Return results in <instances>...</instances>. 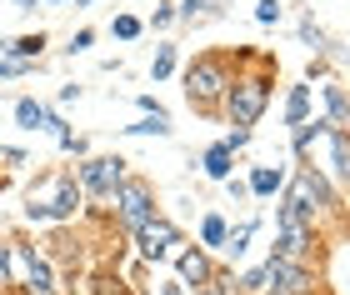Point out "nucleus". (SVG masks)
<instances>
[{
    "instance_id": "obj_40",
    "label": "nucleus",
    "mask_w": 350,
    "mask_h": 295,
    "mask_svg": "<svg viewBox=\"0 0 350 295\" xmlns=\"http://www.w3.org/2000/svg\"><path fill=\"white\" fill-rule=\"evenodd\" d=\"M10 5H15V10H25V15H30V10H40V0H10Z\"/></svg>"
},
{
    "instance_id": "obj_30",
    "label": "nucleus",
    "mask_w": 350,
    "mask_h": 295,
    "mask_svg": "<svg viewBox=\"0 0 350 295\" xmlns=\"http://www.w3.org/2000/svg\"><path fill=\"white\" fill-rule=\"evenodd\" d=\"M21 165H30V155L21 145H0V175H10V170H21Z\"/></svg>"
},
{
    "instance_id": "obj_11",
    "label": "nucleus",
    "mask_w": 350,
    "mask_h": 295,
    "mask_svg": "<svg viewBox=\"0 0 350 295\" xmlns=\"http://www.w3.org/2000/svg\"><path fill=\"white\" fill-rule=\"evenodd\" d=\"M170 260H175V281H180L190 295L205 290V285L215 281V270H220V266H215V255H211V251H200V245H180V251H175Z\"/></svg>"
},
{
    "instance_id": "obj_2",
    "label": "nucleus",
    "mask_w": 350,
    "mask_h": 295,
    "mask_svg": "<svg viewBox=\"0 0 350 295\" xmlns=\"http://www.w3.org/2000/svg\"><path fill=\"white\" fill-rule=\"evenodd\" d=\"M270 85H275L270 81V60L256 51H235V75H230L226 96H220V115L235 130H250L270 105Z\"/></svg>"
},
{
    "instance_id": "obj_32",
    "label": "nucleus",
    "mask_w": 350,
    "mask_h": 295,
    "mask_svg": "<svg viewBox=\"0 0 350 295\" xmlns=\"http://www.w3.org/2000/svg\"><path fill=\"white\" fill-rule=\"evenodd\" d=\"M0 295H15V275H10V240H0Z\"/></svg>"
},
{
    "instance_id": "obj_33",
    "label": "nucleus",
    "mask_w": 350,
    "mask_h": 295,
    "mask_svg": "<svg viewBox=\"0 0 350 295\" xmlns=\"http://www.w3.org/2000/svg\"><path fill=\"white\" fill-rule=\"evenodd\" d=\"M90 45H95V30H90V25H81V30H75V36L66 40V55H85Z\"/></svg>"
},
{
    "instance_id": "obj_17",
    "label": "nucleus",
    "mask_w": 350,
    "mask_h": 295,
    "mask_svg": "<svg viewBox=\"0 0 350 295\" xmlns=\"http://www.w3.org/2000/svg\"><path fill=\"white\" fill-rule=\"evenodd\" d=\"M45 30H30V36H5L0 40V55H10V60H36L40 66V55H45Z\"/></svg>"
},
{
    "instance_id": "obj_28",
    "label": "nucleus",
    "mask_w": 350,
    "mask_h": 295,
    "mask_svg": "<svg viewBox=\"0 0 350 295\" xmlns=\"http://www.w3.org/2000/svg\"><path fill=\"white\" fill-rule=\"evenodd\" d=\"M285 0H256V25H280Z\"/></svg>"
},
{
    "instance_id": "obj_21",
    "label": "nucleus",
    "mask_w": 350,
    "mask_h": 295,
    "mask_svg": "<svg viewBox=\"0 0 350 295\" xmlns=\"http://www.w3.org/2000/svg\"><path fill=\"white\" fill-rule=\"evenodd\" d=\"M220 15H226L220 0H180V5H175V20H185V25H211Z\"/></svg>"
},
{
    "instance_id": "obj_10",
    "label": "nucleus",
    "mask_w": 350,
    "mask_h": 295,
    "mask_svg": "<svg viewBox=\"0 0 350 295\" xmlns=\"http://www.w3.org/2000/svg\"><path fill=\"white\" fill-rule=\"evenodd\" d=\"M260 270H265V295H315V285H321V270L280 260V255H265Z\"/></svg>"
},
{
    "instance_id": "obj_38",
    "label": "nucleus",
    "mask_w": 350,
    "mask_h": 295,
    "mask_svg": "<svg viewBox=\"0 0 350 295\" xmlns=\"http://www.w3.org/2000/svg\"><path fill=\"white\" fill-rule=\"evenodd\" d=\"M60 105H70V100H81V85H60V96H55Z\"/></svg>"
},
{
    "instance_id": "obj_34",
    "label": "nucleus",
    "mask_w": 350,
    "mask_h": 295,
    "mask_svg": "<svg viewBox=\"0 0 350 295\" xmlns=\"http://www.w3.org/2000/svg\"><path fill=\"white\" fill-rule=\"evenodd\" d=\"M55 145H60V150H70V155H81V160H85V150H90V141H85V135H75V130H66Z\"/></svg>"
},
{
    "instance_id": "obj_27",
    "label": "nucleus",
    "mask_w": 350,
    "mask_h": 295,
    "mask_svg": "<svg viewBox=\"0 0 350 295\" xmlns=\"http://www.w3.org/2000/svg\"><path fill=\"white\" fill-rule=\"evenodd\" d=\"M21 75H36V60H10V55H0V81H21Z\"/></svg>"
},
{
    "instance_id": "obj_4",
    "label": "nucleus",
    "mask_w": 350,
    "mask_h": 295,
    "mask_svg": "<svg viewBox=\"0 0 350 295\" xmlns=\"http://www.w3.org/2000/svg\"><path fill=\"white\" fill-rule=\"evenodd\" d=\"M230 75H235V55L230 51H200L196 60L185 66V100L196 105L200 115H215L220 111V96H226V85H230Z\"/></svg>"
},
{
    "instance_id": "obj_31",
    "label": "nucleus",
    "mask_w": 350,
    "mask_h": 295,
    "mask_svg": "<svg viewBox=\"0 0 350 295\" xmlns=\"http://www.w3.org/2000/svg\"><path fill=\"white\" fill-rule=\"evenodd\" d=\"M196 295H241V290H235V275L230 270H215V281L205 290H196Z\"/></svg>"
},
{
    "instance_id": "obj_20",
    "label": "nucleus",
    "mask_w": 350,
    "mask_h": 295,
    "mask_svg": "<svg viewBox=\"0 0 350 295\" xmlns=\"http://www.w3.org/2000/svg\"><path fill=\"white\" fill-rule=\"evenodd\" d=\"M200 170H205L211 180H220V185H226V180L235 175V155L215 141V145H205V150H200Z\"/></svg>"
},
{
    "instance_id": "obj_22",
    "label": "nucleus",
    "mask_w": 350,
    "mask_h": 295,
    "mask_svg": "<svg viewBox=\"0 0 350 295\" xmlns=\"http://www.w3.org/2000/svg\"><path fill=\"white\" fill-rule=\"evenodd\" d=\"M175 70H180V45H175V40H161V45H155V55H150V81L161 85V81H170Z\"/></svg>"
},
{
    "instance_id": "obj_25",
    "label": "nucleus",
    "mask_w": 350,
    "mask_h": 295,
    "mask_svg": "<svg viewBox=\"0 0 350 295\" xmlns=\"http://www.w3.org/2000/svg\"><path fill=\"white\" fill-rule=\"evenodd\" d=\"M125 135H155V141H170L175 126H170V115H140L135 126H120Z\"/></svg>"
},
{
    "instance_id": "obj_7",
    "label": "nucleus",
    "mask_w": 350,
    "mask_h": 295,
    "mask_svg": "<svg viewBox=\"0 0 350 295\" xmlns=\"http://www.w3.org/2000/svg\"><path fill=\"white\" fill-rule=\"evenodd\" d=\"M10 275H15V295H60L55 260L36 251L30 240H10Z\"/></svg>"
},
{
    "instance_id": "obj_24",
    "label": "nucleus",
    "mask_w": 350,
    "mask_h": 295,
    "mask_svg": "<svg viewBox=\"0 0 350 295\" xmlns=\"http://www.w3.org/2000/svg\"><path fill=\"white\" fill-rule=\"evenodd\" d=\"M300 40H306V45H310L315 55H340V45L330 40V36H325L321 25H315V15H300Z\"/></svg>"
},
{
    "instance_id": "obj_35",
    "label": "nucleus",
    "mask_w": 350,
    "mask_h": 295,
    "mask_svg": "<svg viewBox=\"0 0 350 295\" xmlns=\"http://www.w3.org/2000/svg\"><path fill=\"white\" fill-rule=\"evenodd\" d=\"M226 195H230V206H250V191H245V180H241V175H230V180H226Z\"/></svg>"
},
{
    "instance_id": "obj_18",
    "label": "nucleus",
    "mask_w": 350,
    "mask_h": 295,
    "mask_svg": "<svg viewBox=\"0 0 350 295\" xmlns=\"http://www.w3.org/2000/svg\"><path fill=\"white\" fill-rule=\"evenodd\" d=\"M256 230H260V221H256V215H245L241 225H230V230H226V245H220V255H226L230 266H235V260H241V255L250 251V240H256Z\"/></svg>"
},
{
    "instance_id": "obj_23",
    "label": "nucleus",
    "mask_w": 350,
    "mask_h": 295,
    "mask_svg": "<svg viewBox=\"0 0 350 295\" xmlns=\"http://www.w3.org/2000/svg\"><path fill=\"white\" fill-rule=\"evenodd\" d=\"M226 230H230L226 215H220V210H205V215H200V251L220 255V245H226Z\"/></svg>"
},
{
    "instance_id": "obj_42",
    "label": "nucleus",
    "mask_w": 350,
    "mask_h": 295,
    "mask_svg": "<svg viewBox=\"0 0 350 295\" xmlns=\"http://www.w3.org/2000/svg\"><path fill=\"white\" fill-rule=\"evenodd\" d=\"M40 5H66V0H40Z\"/></svg>"
},
{
    "instance_id": "obj_14",
    "label": "nucleus",
    "mask_w": 350,
    "mask_h": 295,
    "mask_svg": "<svg viewBox=\"0 0 350 295\" xmlns=\"http://www.w3.org/2000/svg\"><path fill=\"white\" fill-rule=\"evenodd\" d=\"M315 115V85L310 81H295L291 90H285V126H300V120H310Z\"/></svg>"
},
{
    "instance_id": "obj_5",
    "label": "nucleus",
    "mask_w": 350,
    "mask_h": 295,
    "mask_svg": "<svg viewBox=\"0 0 350 295\" xmlns=\"http://www.w3.org/2000/svg\"><path fill=\"white\" fill-rule=\"evenodd\" d=\"M270 255H280V260H295V266L321 270L325 236L306 221V215H295L291 206H280V210H275V251H270Z\"/></svg>"
},
{
    "instance_id": "obj_1",
    "label": "nucleus",
    "mask_w": 350,
    "mask_h": 295,
    "mask_svg": "<svg viewBox=\"0 0 350 295\" xmlns=\"http://www.w3.org/2000/svg\"><path fill=\"white\" fill-rule=\"evenodd\" d=\"M280 206H291L295 215H306L321 236H325V221L336 225V230H340V221H345V195L321 175V165H315V160H300L295 170H285Z\"/></svg>"
},
{
    "instance_id": "obj_16",
    "label": "nucleus",
    "mask_w": 350,
    "mask_h": 295,
    "mask_svg": "<svg viewBox=\"0 0 350 295\" xmlns=\"http://www.w3.org/2000/svg\"><path fill=\"white\" fill-rule=\"evenodd\" d=\"M325 130H330V126H325V120H315V115H310V120H300V126L291 130V155H295V160H310L315 145L325 141Z\"/></svg>"
},
{
    "instance_id": "obj_6",
    "label": "nucleus",
    "mask_w": 350,
    "mask_h": 295,
    "mask_svg": "<svg viewBox=\"0 0 350 295\" xmlns=\"http://www.w3.org/2000/svg\"><path fill=\"white\" fill-rule=\"evenodd\" d=\"M70 175H75V185H81V195L95 200V210H110L116 191L125 185V175H131V160H125V155H85Z\"/></svg>"
},
{
    "instance_id": "obj_39",
    "label": "nucleus",
    "mask_w": 350,
    "mask_h": 295,
    "mask_svg": "<svg viewBox=\"0 0 350 295\" xmlns=\"http://www.w3.org/2000/svg\"><path fill=\"white\" fill-rule=\"evenodd\" d=\"M161 295H190V290H185L180 281H161Z\"/></svg>"
},
{
    "instance_id": "obj_29",
    "label": "nucleus",
    "mask_w": 350,
    "mask_h": 295,
    "mask_svg": "<svg viewBox=\"0 0 350 295\" xmlns=\"http://www.w3.org/2000/svg\"><path fill=\"white\" fill-rule=\"evenodd\" d=\"M150 30H170L175 25V0H155V10H150Z\"/></svg>"
},
{
    "instance_id": "obj_8",
    "label": "nucleus",
    "mask_w": 350,
    "mask_h": 295,
    "mask_svg": "<svg viewBox=\"0 0 350 295\" xmlns=\"http://www.w3.org/2000/svg\"><path fill=\"white\" fill-rule=\"evenodd\" d=\"M110 215H116V225L125 236H135L146 221L161 215V195H155V185L146 175H125V185L116 191V200H110Z\"/></svg>"
},
{
    "instance_id": "obj_26",
    "label": "nucleus",
    "mask_w": 350,
    "mask_h": 295,
    "mask_svg": "<svg viewBox=\"0 0 350 295\" xmlns=\"http://www.w3.org/2000/svg\"><path fill=\"white\" fill-rule=\"evenodd\" d=\"M140 30H146L140 15H116V20H110V36L116 40H140Z\"/></svg>"
},
{
    "instance_id": "obj_3",
    "label": "nucleus",
    "mask_w": 350,
    "mask_h": 295,
    "mask_svg": "<svg viewBox=\"0 0 350 295\" xmlns=\"http://www.w3.org/2000/svg\"><path fill=\"white\" fill-rule=\"evenodd\" d=\"M85 206V195H81V185H75L70 170H45V175L30 180V191H25V221L30 225H70L75 215H81Z\"/></svg>"
},
{
    "instance_id": "obj_9",
    "label": "nucleus",
    "mask_w": 350,
    "mask_h": 295,
    "mask_svg": "<svg viewBox=\"0 0 350 295\" xmlns=\"http://www.w3.org/2000/svg\"><path fill=\"white\" fill-rule=\"evenodd\" d=\"M131 245H135V255L146 260V266H155V260H170L175 251H180L185 236H180V225H175L170 215L161 210L155 221H146V225H140L135 236H131Z\"/></svg>"
},
{
    "instance_id": "obj_43",
    "label": "nucleus",
    "mask_w": 350,
    "mask_h": 295,
    "mask_svg": "<svg viewBox=\"0 0 350 295\" xmlns=\"http://www.w3.org/2000/svg\"><path fill=\"white\" fill-rule=\"evenodd\" d=\"M315 295H321V290H315Z\"/></svg>"
},
{
    "instance_id": "obj_41",
    "label": "nucleus",
    "mask_w": 350,
    "mask_h": 295,
    "mask_svg": "<svg viewBox=\"0 0 350 295\" xmlns=\"http://www.w3.org/2000/svg\"><path fill=\"white\" fill-rule=\"evenodd\" d=\"M90 5H95V0H75V10H90Z\"/></svg>"
},
{
    "instance_id": "obj_13",
    "label": "nucleus",
    "mask_w": 350,
    "mask_h": 295,
    "mask_svg": "<svg viewBox=\"0 0 350 295\" xmlns=\"http://www.w3.org/2000/svg\"><path fill=\"white\" fill-rule=\"evenodd\" d=\"M51 115H55V105H45V100H36V96H21L15 100V126H21L25 135H51Z\"/></svg>"
},
{
    "instance_id": "obj_36",
    "label": "nucleus",
    "mask_w": 350,
    "mask_h": 295,
    "mask_svg": "<svg viewBox=\"0 0 350 295\" xmlns=\"http://www.w3.org/2000/svg\"><path fill=\"white\" fill-rule=\"evenodd\" d=\"M220 145H226L230 155H241V150L250 145V130H230V135H226V141H220Z\"/></svg>"
},
{
    "instance_id": "obj_37",
    "label": "nucleus",
    "mask_w": 350,
    "mask_h": 295,
    "mask_svg": "<svg viewBox=\"0 0 350 295\" xmlns=\"http://www.w3.org/2000/svg\"><path fill=\"white\" fill-rule=\"evenodd\" d=\"M135 111H140V115H165V105L155 100V96H135Z\"/></svg>"
},
{
    "instance_id": "obj_15",
    "label": "nucleus",
    "mask_w": 350,
    "mask_h": 295,
    "mask_svg": "<svg viewBox=\"0 0 350 295\" xmlns=\"http://www.w3.org/2000/svg\"><path fill=\"white\" fill-rule=\"evenodd\" d=\"M280 185H285V165H250V175H245L250 200H270V195H280Z\"/></svg>"
},
{
    "instance_id": "obj_12",
    "label": "nucleus",
    "mask_w": 350,
    "mask_h": 295,
    "mask_svg": "<svg viewBox=\"0 0 350 295\" xmlns=\"http://www.w3.org/2000/svg\"><path fill=\"white\" fill-rule=\"evenodd\" d=\"M321 145H325V170H321V175L345 195V175H350V130H336V126H330Z\"/></svg>"
},
{
    "instance_id": "obj_19",
    "label": "nucleus",
    "mask_w": 350,
    "mask_h": 295,
    "mask_svg": "<svg viewBox=\"0 0 350 295\" xmlns=\"http://www.w3.org/2000/svg\"><path fill=\"white\" fill-rule=\"evenodd\" d=\"M321 100H325V126L350 130V115H345V81H325V85H321Z\"/></svg>"
}]
</instances>
